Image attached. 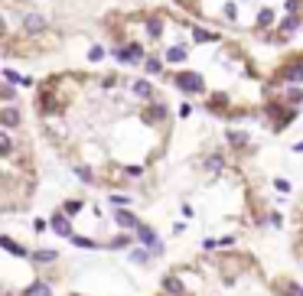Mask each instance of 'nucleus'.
Returning <instances> with one entry per match:
<instances>
[{"label": "nucleus", "mask_w": 303, "mask_h": 296, "mask_svg": "<svg viewBox=\"0 0 303 296\" xmlns=\"http://www.w3.org/2000/svg\"><path fill=\"white\" fill-rule=\"evenodd\" d=\"M225 16H228V20H235V16H238V10H235V3H228V7H225Z\"/></svg>", "instance_id": "nucleus-23"}, {"label": "nucleus", "mask_w": 303, "mask_h": 296, "mask_svg": "<svg viewBox=\"0 0 303 296\" xmlns=\"http://www.w3.org/2000/svg\"><path fill=\"white\" fill-rule=\"evenodd\" d=\"M10 150H13V143H10V137L3 133V137H0V153H10Z\"/></svg>", "instance_id": "nucleus-19"}, {"label": "nucleus", "mask_w": 303, "mask_h": 296, "mask_svg": "<svg viewBox=\"0 0 303 296\" xmlns=\"http://www.w3.org/2000/svg\"><path fill=\"white\" fill-rule=\"evenodd\" d=\"M183 55H186V52H183V49H179V46H173L170 52H166V59H170V62H179V59H183Z\"/></svg>", "instance_id": "nucleus-16"}, {"label": "nucleus", "mask_w": 303, "mask_h": 296, "mask_svg": "<svg viewBox=\"0 0 303 296\" xmlns=\"http://www.w3.org/2000/svg\"><path fill=\"white\" fill-rule=\"evenodd\" d=\"M117 59H121V62H140V59H144V52H140V46H131V49H121V52H117Z\"/></svg>", "instance_id": "nucleus-2"}, {"label": "nucleus", "mask_w": 303, "mask_h": 296, "mask_svg": "<svg viewBox=\"0 0 303 296\" xmlns=\"http://www.w3.org/2000/svg\"><path fill=\"white\" fill-rule=\"evenodd\" d=\"M117 225H124V228H137V225H140V221H137V218H134L131 211H117Z\"/></svg>", "instance_id": "nucleus-5"}, {"label": "nucleus", "mask_w": 303, "mask_h": 296, "mask_svg": "<svg viewBox=\"0 0 303 296\" xmlns=\"http://www.w3.org/2000/svg\"><path fill=\"white\" fill-rule=\"evenodd\" d=\"M287 101L290 104H300L303 101V91H300V88H290V91H287Z\"/></svg>", "instance_id": "nucleus-10"}, {"label": "nucleus", "mask_w": 303, "mask_h": 296, "mask_svg": "<svg viewBox=\"0 0 303 296\" xmlns=\"http://www.w3.org/2000/svg\"><path fill=\"white\" fill-rule=\"evenodd\" d=\"M287 82H303V62L287 65Z\"/></svg>", "instance_id": "nucleus-6"}, {"label": "nucleus", "mask_w": 303, "mask_h": 296, "mask_svg": "<svg viewBox=\"0 0 303 296\" xmlns=\"http://www.w3.org/2000/svg\"><path fill=\"white\" fill-rule=\"evenodd\" d=\"M0 121H3V127H16V124H20V114H16L13 108H7L3 114H0Z\"/></svg>", "instance_id": "nucleus-4"}, {"label": "nucleus", "mask_w": 303, "mask_h": 296, "mask_svg": "<svg viewBox=\"0 0 303 296\" xmlns=\"http://www.w3.org/2000/svg\"><path fill=\"white\" fill-rule=\"evenodd\" d=\"M271 20H274L271 10H261V16H257V26H271Z\"/></svg>", "instance_id": "nucleus-11"}, {"label": "nucleus", "mask_w": 303, "mask_h": 296, "mask_svg": "<svg viewBox=\"0 0 303 296\" xmlns=\"http://www.w3.org/2000/svg\"><path fill=\"white\" fill-rule=\"evenodd\" d=\"M193 36H196V42H209V39H212V33H209V30H196Z\"/></svg>", "instance_id": "nucleus-17"}, {"label": "nucleus", "mask_w": 303, "mask_h": 296, "mask_svg": "<svg viewBox=\"0 0 303 296\" xmlns=\"http://www.w3.org/2000/svg\"><path fill=\"white\" fill-rule=\"evenodd\" d=\"M134 94H140V98H150L153 91H150V85H147V82H134Z\"/></svg>", "instance_id": "nucleus-8"}, {"label": "nucleus", "mask_w": 303, "mask_h": 296, "mask_svg": "<svg viewBox=\"0 0 303 296\" xmlns=\"http://www.w3.org/2000/svg\"><path fill=\"white\" fill-rule=\"evenodd\" d=\"M23 26H26V30H33V33H39V30H46V20L36 16V13H30V16H23Z\"/></svg>", "instance_id": "nucleus-3"}, {"label": "nucleus", "mask_w": 303, "mask_h": 296, "mask_svg": "<svg viewBox=\"0 0 303 296\" xmlns=\"http://www.w3.org/2000/svg\"><path fill=\"white\" fill-rule=\"evenodd\" d=\"M228 140L241 147V143H248V137H245V133H238V130H228Z\"/></svg>", "instance_id": "nucleus-13"}, {"label": "nucleus", "mask_w": 303, "mask_h": 296, "mask_svg": "<svg viewBox=\"0 0 303 296\" xmlns=\"http://www.w3.org/2000/svg\"><path fill=\"white\" fill-rule=\"evenodd\" d=\"M176 85L183 88V91H189V94H199L202 88H205V82H202L199 72H179V75H176Z\"/></svg>", "instance_id": "nucleus-1"}, {"label": "nucleus", "mask_w": 303, "mask_h": 296, "mask_svg": "<svg viewBox=\"0 0 303 296\" xmlns=\"http://www.w3.org/2000/svg\"><path fill=\"white\" fill-rule=\"evenodd\" d=\"M160 30H163L160 20H147V33H150V36H160Z\"/></svg>", "instance_id": "nucleus-15"}, {"label": "nucleus", "mask_w": 303, "mask_h": 296, "mask_svg": "<svg viewBox=\"0 0 303 296\" xmlns=\"http://www.w3.org/2000/svg\"><path fill=\"white\" fill-rule=\"evenodd\" d=\"M147 72H150V75H156V72H160V59H150V62H147Z\"/></svg>", "instance_id": "nucleus-21"}, {"label": "nucleus", "mask_w": 303, "mask_h": 296, "mask_svg": "<svg viewBox=\"0 0 303 296\" xmlns=\"http://www.w3.org/2000/svg\"><path fill=\"white\" fill-rule=\"evenodd\" d=\"M205 166H209L212 172H218V169H222V156H209V160H205Z\"/></svg>", "instance_id": "nucleus-14"}, {"label": "nucleus", "mask_w": 303, "mask_h": 296, "mask_svg": "<svg viewBox=\"0 0 303 296\" xmlns=\"http://www.w3.org/2000/svg\"><path fill=\"white\" fill-rule=\"evenodd\" d=\"M52 225H55V231H59V234H69V231H72V228H69V221H65L62 215H55V218H52Z\"/></svg>", "instance_id": "nucleus-9"}, {"label": "nucleus", "mask_w": 303, "mask_h": 296, "mask_svg": "<svg viewBox=\"0 0 303 296\" xmlns=\"http://www.w3.org/2000/svg\"><path fill=\"white\" fill-rule=\"evenodd\" d=\"M101 55H104V49H101V46H92V49H88V59H92V62H98Z\"/></svg>", "instance_id": "nucleus-18"}, {"label": "nucleus", "mask_w": 303, "mask_h": 296, "mask_svg": "<svg viewBox=\"0 0 303 296\" xmlns=\"http://www.w3.org/2000/svg\"><path fill=\"white\" fill-rule=\"evenodd\" d=\"M111 202H114V205H117V209H124V205H127V202H131V199H127V195H111Z\"/></svg>", "instance_id": "nucleus-20"}, {"label": "nucleus", "mask_w": 303, "mask_h": 296, "mask_svg": "<svg viewBox=\"0 0 303 296\" xmlns=\"http://www.w3.org/2000/svg\"><path fill=\"white\" fill-rule=\"evenodd\" d=\"M297 23H300V20H297V16H290V20H284V23H280V30H284V33H294Z\"/></svg>", "instance_id": "nucleus-12"}, {"label": "nucleus", "mask_w": 303, "mask_h": 296, "mask_svg": "<svg viewBox=\"0 0 303 296\" xmlns=\"http://www.w3.org/2000/svg\"><path fill=\"white\" fill-rule=\"evenodd\" d=\"M0 98H3V101H13L16 94H13V88H3V91H0Z\"/></svg>", "instance_id": "nucleus-22"}, {"label": "nucleus", "mask_w": 303, "mask_h": 296, "mask_svg": "<svg viewBox=\"0 0 303 296\" xmlns=\"http://www.w3.org/2000/svg\"><path fill=\"white\" fill-rule=\"evenodd\" d=\"M3 75H7V82H13V85H26V88H30L33 85V82H30V78H23V75H16V72H3Z\"/></svg>", "instance_id": "nucleus-7"}, {"label": "nucleus", "mask_w": 303, "mask_h": 296, "mask_svg": "<svg viewBox=\"0 0 303 296\" xmlns=\"http://www.w3.org/2000/svg\"><path fill=\"white\" fill-rule=\"evenodd\" d=\"M78 209H82V202H69V205H65V211H69V215H75Z\"/></svg>", "instance_id": "nucleus-24"}]
</instances>
